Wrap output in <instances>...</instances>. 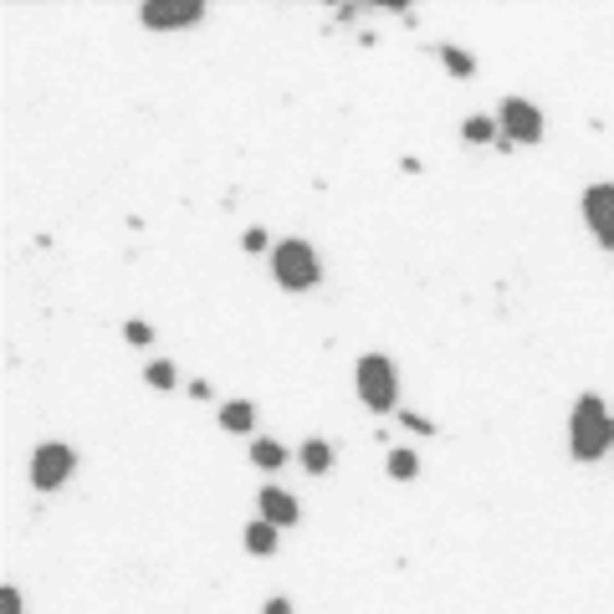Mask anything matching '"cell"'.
<instances>
[{
  "mask_svg": "<svg viewBox=\"0 0 614 614\" xmlns=\"http://www.w3.org/2000/svg\"><path fill=\"white\" fill-rule=\"evenodd\" d=\"M614 446V416L599 395H579L568 410V456L574 461H604Z\"/></svg>",
  "mask_w": 614,
  "mask_h": 614,
  "instance_id": "1",
  "label": "cell"
},
{
  "mask_svg": "<svg viewBox=\"0 0 614 614\" xmlns=\"http://www.w3.org/2000/svg\"><path fill=\"white\" fill-rule=\"evenodd\" d=\"M266 262H272V277H277L282 292H313V287L323 282V256H317V246L313 241H302V236L277 241Z\"/></svg>",
  "mask_w": 614,
  "mask_h": 614,
  "instance_id": "2",
  "label": "cell"
},
{
  "mask_svg": "<svg viewBox=\"0 0 614 614\" xmlns=\"http://www.w3.org/2000/svg\"><path fill=\"white\" fill-rule=\"evenodd\" d=\"M353 384H359L364 410H374V416H389L399 405V369H395V359H384V353H364V359L353 364Z\"/></svg>",
  "mask_w": 614,
  "mask_h": 614,
  "instance_id": "3",
  "label": "cell"
},
{
  "mask_svg": "<svg viewBox=\"0 0 614 614\" xmlns=\"http://www.w3.org/2000/svg\"><path fill=\"white\" fill-rule=\"evenodd\" d=\"M72 471H77V450L67 446V441H47V446L32 450V486L36 492H57V486H67Z\"/></svg>",
  "mask_w": 614,
  "mask_h": 614,
  "instance_id": "4",
  "label": "cell"
},
{
  "mask_svg": "<svg viewBox=\"0 0 614 614\" xmlns=\"http://www.w3.org/2000/svg\"><path fill=\"white\" fill-rule=\"evenodd\" d=\"M497 129H502V139H507V149H513V144H543V113H538V103H528V98H502Z\"/></svg>",
  "mask_w": 614,
  "mask_h": 614,
  "instance_id": "5",
  "label": "cell"
},
{
  "mask_svg": "<svg viewBox=\"0 0 614 614\" xmlns=\"http://www.w3.org/2000/svg\"><path fill=\"white\" fill-rule=\"evenodd\" d=\"M139 21L149 32H184V26H200L205 21V0H144L139 5Z\"/></svg>",
  "mask_w": 614,
  "mask_h": 614,
  "instance_id": "6",
  "label": "cell"
},
{
  "mask_svg": "<svg viewBox=\"0 0 614 614\" xmlns=\"http://www.w3.org/2000/svg\"><path fill=\"white\" fill-rule=\"evenodd\" d=\"M583 210V226L594 231V241L604 251H614V184H589L579 200Z\"/></svg>",
  "mask_w": 614,
  "mask_h": 614,
  "instance_id": "7",
  "label": "cell"
},
{
  "mask_svg": "<svg viewBox=\"0 0 614 614\" xmlns=\"http://www.w3.org/2000/svg\"><path fill=\"white\" fill-rule=\"evenodd\" d=\"M256 513H262V522H272V528H298L302 522L298 497L282 492V486H262V492H256Z\"/></svg>",
  "mask_w": 614,
  "mask_h": 614,
  "instance_id": "8",
  "label": "cell"
},
{
  "mask_svg": "<svg viewBox=\"0 0 614 614\" xmlns=\"http://www.w3.org/2000/svg\"><path fill=\"white\" fill-rule=\"evenodd\" d=\"M333 461H338V450H333L323 435H308V441L298 446V466L308 471V477H328Z\"/></svg>",
  "mask_w": 614,
  "mask_h": 614,
  "instance_id": "9",
  "label": "cell"
},
{
  "mask_svg": "<svg viewBox=\"0 0 614 614\" xmlns=\"http://www.w3.org/2000/svg\"><path fill=\"white\" fill-rule=\"evenodd\" d=\"M277 538H282V528H272L262 517H251L246 532H241V543H246L251 558H272V553H277Z\"/></svg>",
  "mask_w": 614,
  "mask_h": 614,
  "instance_id": "10",
  "label": "cell"
},
{
  "mask_svg": "<svg viewBox=\"0 0 614 614\" xmlns=\"http://www.w3.org/2000/svg\"><path fill=\"white\" fill-rule=\"evenodd\" d=\"M220 431L226 435L256 431V405H251V399H226V405H220Z\"/></svg>",
  "mask_w": 614,
  "mask_h": 614,
  "instance_id": "11",
  "label": "cell"
},
{
  "mask_svg": "<svg viewBox=\"0 0 614 614\" xmlns=\"http://www.w3.org/2000/svg\"><path fill=\"white\" fill-rule=\"evenodd\" d=\"M251 461L262 466V471H282V466H287V446H282V441H266V435H256V441H251Z\"/></svg>",
  "mask_w": 614,
  "mask_h": 614,
  "instance_id": "12",
  "label": "cell"
},
{
  "mask_svg": "<svg viewBox=\"0 0 614 614\" xmlns=\"http://www.w3.org/2000/svg\"><path fill=\"white\" fill-rule=\"evenodd\" d=\"M384 471H389V482H416L420 477V456L416 450H389V461H384Z\"/></svg>",
  "mask_w": 614,
  "mask_h": 614,
  "instance_id": "13",
  "label": "cell"
},
{
  "mask_svg": "<svg viewBox=\"0 0 614 614\" xmlns=\"http://www.w3.org/2000/svg\"><path fill=\"white\" fill-rule=\"evenodd\" d=\"M144 384L159 389V395H169V389L180 384V369L169 364V359H149V364H144Z\"/></svg>",
  "mask_w": 614,
  "mask_h": 614,
  "instance_id": "14",
  "label": "cell"
},
{
  "mask_svg": "<svg viewBox=\"0 0 614 614\" xmlns=\"http://www.w3.org/2000/svg\"><path fill=\"white\" fill-rule=\"evenodd\" d=\"M497 118H492V113H471V118H466V123H461V139H466V144H492V139H497Z\"/></svg>",
  "mask_w": 614,
  "mask_h": 614,
  "instance_id": "15",
  "label": "cell"
},
{
  "mask_svg": "<svg viewBox=\"0 0 614 614\" xmlns=\"http://www.w3.org/2000/svg\"><path fill=\"white\" fill-rule=\"evenodd\" d=\"M435 57L446 62V72H450V77H477V57H471V51H466V47H441V51H435Z\"/></svg>",
  "mask_w": 614,
  "mask_h": 614,
  "instance_id": "16",
  "label": "cell"
},
{
  "mask_svg": "<svg viewBox=\"0 0 614 614\" xmlns=\"http://www.w3.org/2000/svg\"><path fill=\"white\" fill-rule=\"evenodd\" d=\"M123 338H129V344H139V349H149L154 328H149V323H139V317H129V323H123Z\"/></svg>",
  "mask_w": 614,
  "mask_h": 614,
  "instance_id": "17",
  "label": "cell"
},
{
  "mask_svg": "<svg viewBox=\"0 0 614 614\" xmlns=\"http://www.w3.org/2000/svg\"><path fill=\"white\" fill-rule=\"evenodd\" d=\"M0 614H26V604H21V589H16V583H5V589H0Z\"/></svg>",
  "mask_w": 614,
  "mask_h": 614,
  "instance_id": "18",
  "label": "cell"
},
{
  "mask_svg": "<svg viewBox=\"0 0 614 614\" xmlns=\"http://www.w3.org/2000/svg\"><path fill=\"white\" fill-rule=\"evenodd\" d=\"M399 420H405V431H416V435H441V431H435V420L416 416V410H405V416H399Z\"/></svg>",
  "mask_w": 614,
  "mask_h": 614,
  "instance_id": "19",
  "label": "cell"
},
{
  "mask_svg": "<svg viewBox=\"0 0 614 614\" xmlns=\"http://www.w3.org/2000/svg\"><path fill=\"white\" fill-rule=\"evenodd\" d=\"M241 246H246V251H266V256H272V246H266V231H262V226L241 231Z\"/></svg>",
  "mask_w": 614,
  "mask_h": 614,
  "instance_id": "20",
  "label": "cell"
},
{
  "mask_svg": "<svg viewBox=\"0 0 614 614\" xmlns=\"http://www.w3.org/2000/svg\"><path fill=\"white\" fill-rule=\"evenodd\" d=\"M262 614H298V610H292V599H287V594H272L262 604Z\"/></svg>",
  "mask_w": 614,
  "mask_h": 614,
  "instance_id": "21",
  "label": "cell"
}]
</instances>
